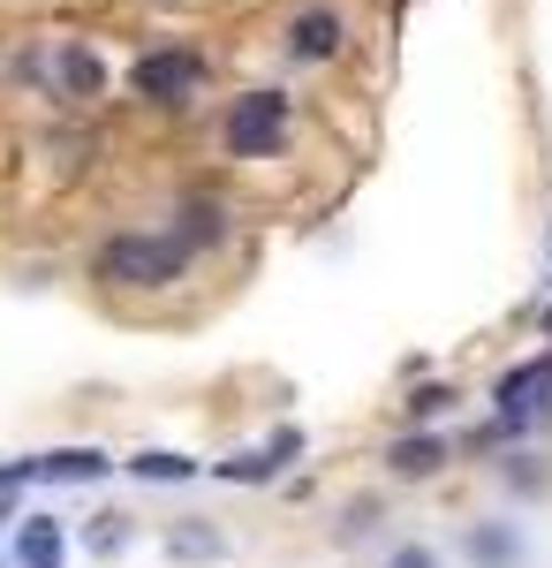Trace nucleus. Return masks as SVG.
<instances>
[{
	"label": "nucleus",
	"instance_id": "nucleus-1",
	"mask_svg": "<svg viewBox=\"0 0 552 568\" xmlns=\"http://www.w3.org/2000/svg\"><path fill=\"white\" fill-rule=\"evenodd\" d=\"M182 273H190L182 235H114L99 251V281H114V288H174Z\"/></svg>",
	"mask_w": 552,
	"mask_h": 568
},
{
	"label": "nucleus",
	"instance_id": "nucleus-2",
	"mask_svg": "<svg viewBox=\"0 0 552 568\" xmlns=\"http://www.w3.org/2000/svg\"><path fill=\"white\" fill-rule=\"evenodd\" d=\"M205 84V61L190 53V45H152V53H136V69H129V91L144 99V106H190Z\"/></svg>",
	"mask_w": 552,
	"mask_h": 568
},
{
	"label": "nucleus",
	"instance_id": "nucleus-3",
	"mask_svg": "<svg viewBox=\"0 0 552 568\" xmlns=\"http://www.w3.org/2000/svg\"><path fill=\"white\" fill-rule=\"evenodd\" d=\"M219 136H227L235 160H273V152L288 144V99H280V91H243V99L227 106Z\"/></svg>",
	"mask_w": 552,
	"mask_h": 568
},
{
	"label": "nucleus",
	"instance_id": "nucleus-4",
	"mask_svg": "<svg viewBox=\"0 0 552 568\" xmlns=\"http://www.w3.org/2000/svg\"><path fill=\"white\" fill-rule=\"evenodd\" d=\"M492 409H500V425H492L500 439L508 433H538V425L552 417V349L530 356V364H514L508 379L492 387Z\"/></svg>",
	"mask_w": 552,
	"mask_h": 568
},
{
	"label": "nucleus",
	"instance_id": "nucleus-5",
	"mask_svg": "<svg viewBox=\"0 0 552 568\" xmlns=\"http://www.w3.org/2000/svg\"><path fill=\"white\" fill-rule=\"evenodd\" d=\"M340 39H348V23H340V8H326V0H318V8H296V16H288V61H296V69H318V61H334L340 53Z\"/></svg>",
	"mask_w": 552,
	"mask_h": 568
},
{
	"label": "nucleus",
	"instance_id": "nucleus-6",
	"mask_svg": "<svg viewBox=\"0 0 552 568\" xmlns=\"http://www.w3.org/2000/svg\"><path fill=\"white\" fill-rule=\"evenodd\" d=\"M296 455H303V433H296V425H280L265 447H251V455H227V463H219V478H227V485H265V478H280Z\"/></svg>",
	"mask_w": 552,
	"mask_h": 568
},
{
	"label": "nucleus",
	"instance_id": "nucleus-7",
	"mask_svg": "<svg viewBox=\"0 0 552 568\" xmlns=\"http://www.w3.org/2000/svg\"><path fill=\"white\" fill-rule=\"evenodd\" d=\"M16 568H69V530L53 516H23L16 530Z\"/></svg>",
	"mask_w": 552,
	"mask_h": 568
},
{
	"label": "nucleus",
	"instance_id": "nucleus-8",
	"mask_svg": "<svg viewBox=\"0 0 552 568\" xmlns=\"http://www.w3.org/2000/svg\"><path fill=\"white\" fill-rule=\"evenodd\" d=\"M462 554L477 568H522V530H514V524H477L462 538Z\"/></svg>",
	"mask_w": 552,
	"mask_h": 568
},
{
	"label": "nucleus",
	"instance_id": "nucleus-9",
	"mask_svg": "<svg viewBox=\"0 0 552 568\" xmlns=\"http://www.w3.org/2000/svg\"><path fill=\"white\" fill-rule=\"evenodd\" d=\"M439 463H447V439L439 433H409V439L386 447V470H393V478H431Z\"/></svg>",
	"mask_w": 552,
	"mask_h": 568
},
{
	"label": "nucleus",
	"instance_id": "nucleus-10",
	"mask_svg": "<svg viewBox=\"0 0 552 568\" xmlns=\"http://www.w3.org/2000/svg\"><path fill=\"white\" fill-rule=\"evenodd\" d=\"M114 463L99 455V447H53V455H39V478L53 485H91V478H106Z\"/></svg>",
	"mask_w": 552,
	"mask_h": 568
},
{
	"label": "nucleus",
	"instance_id": "nucleus-11",
	"mask_svg": "<svg viewBox=\"0 0 552 568\" xmlns=\"http://www.w3.org/2000/svg\"><path fill=\"white\" fill-rule=\"evenodd\" d=\"M129 478H144V485H182V478H197V463H190V455H167V447H144V455H129Z\"/></svg>",
	"mask_w": 552,
	"mask_h": 568
},
{
	"label": "nucleus",
	"instance_id": "nucleus-12",
	"mask_svg": "<svg viewBox=\"0 0 552 568\" xmlns=\"http://www.w3.org/2000/svg\"><path fill=\"white\" fill-rule=\"evenodd\" d=\"M167 554H174V561H219V554H227V538H219L205 516H190V524L167 538Z\"/></svg>",
	"mask_w": 552,
	"mask_h": 568
},
{
	"label": "nucleus",
	"instance_id": "nucleus-13",
	"mask_svg": "<svg viewBox=\"0 0 552 568\" xmlns=\"http://www.w3.org/2000/svg\"><path fill=\"white\" fill-rule=\"evenodd\" d=\"M182 243H219V235H227V220H219V205H205V197H190V205H182Z\"/></svg>",
	"mask_w": 552,
	"mask_h": 568
},
{
	"label": "nucleus",
	"instance_id": "nucleus-14",
	"mask_svg": "<svg viewBox=\"0 0 552 568\" xmlns=\"http://www.w3.org/2000/svg\"><path fill=\"white\" fill-rule=\"evenodd\" d=\"M61 84L76 91V99H91V91L106 84V77H99V61H91L84 45H69V53H61Z\"/></svg>",
	"mask_w": 552,
	"mask_h": 568
},
{
	"label": "nucleus",
	"instance_id": "nucleus-15",
	"mask_svg": "<svg viewBox=\"0 0 552 568\" xmlns=\"http://www.w3.org/2000/svg\"><path fill=\"white\" fill-rule=\"evenodd\" d=\"M129 538H136V524H129L122 508H114V516H91V554H106V561H114Z\"/></svg>",
	"mask_w": 552,
	"mask_h": 568
},
{
	"label": "nucleus",
	"instance_id": "nucleus-16",
	"mask_svg": "<svg viewBox=\"0 0 552 568\" xmlns=\"http://www.w3.org/2000/svg\"><path fill=\"white\" fill-rule=\"evenodd\" d=\"M447 402H454V387H417V394H409V417L425 425V417H439Z\"/></svg>",
	"mask_w": 552,
	"mask_h": 568
},
{
	"label": "nucleus",
	"instance_id": "nucleus-17",
	"mask_svg": "<svg viewBox=\"0 0 552 568\" xmlns=\"http://www.w3.org/2000/svg\"><path fill=\"white\" fill-rule=\"evenodd\" d=\"M386 568H447V561H439V546H393Z\"/></svg>",
	"mask_w": 552,
	"mask_h": 568
},
{
	"label": "nucleus",
	"instance_id": "nucleus-18",
	"mask_svg": "<svg viewBox=\"0 0 552 568\" xmlns=\"http://www.w3.org/2000/svg\"><path fill=\"white\" fill-rule=\"evenodd\" d=\"M508 485H514V493H545V470H530V455H514Z\"/></svg>",
	"mask_w": 552,
	"mask_h": 568
},
{
	"label": "nucleus",
	"instance_id": "nucleus-19",
	"mask_svg": "<svg viewBox=\"0 0 552 568\" xmlns=\"http://www.w3.org/2000/svg\"><path fill=\"white\" fill-rule=\"evenodd\" d=\"M371 524H379V508H371V500H356V508H348V538H364Z\"/></svg>",
	"mask_w": 552,
	"mask_h": 568
},
{
	"label": "nucleus",
	"instance_id": "nucleus-20",
	"mask_svg": "<svg viewBox=\"0 0 552 568\" xmlns=\"http://www.w3.org/2000/svg\"><path fill=\"white\" fill-rule=\"evenodd\" d=\"M0 524H16V493H0Z\"/></svg>",
	"mask_w": 552,
	"mask_h": 568
},
{
	"label": "nucleus",
	"instance_id": "nucleus-21",
	"mask_svg": "<svg viewBox=\"0 0 552 568\" xmlns=\"http://www.w3.org/2000/svg\"><path fill=\"white\" fill-rule=\"evenodd\" d=\"M538 326H545V342H552V304H545V318H538Z\"/></svg>",
	"mask_w": 552,
	"mask_h": 568
},
{
	"label": "nucleus",
	"instance_id": "nucleus-22",
	"mask_svg": "<svg viewBox=\"0 0 552 568\" xmlns=\"http://www.w3.org/2000/svg\"><path fill=\"white\" fill-rule=\"evenodd\" d=\"M160 8H167V0H160Z\"/></svg>",
	"mask_w": 552,
	"mask_h": 568
}]
</instances>
